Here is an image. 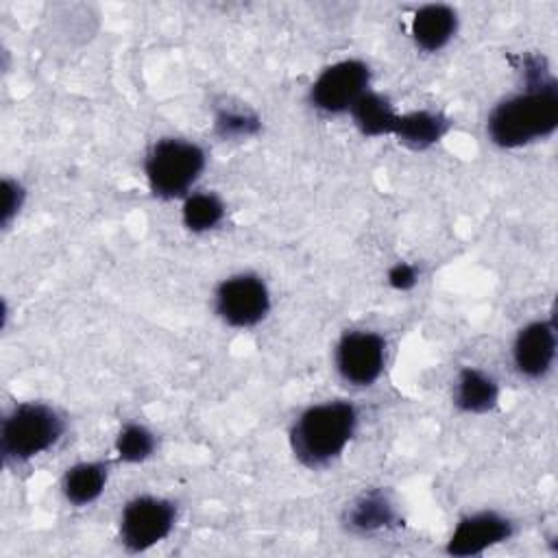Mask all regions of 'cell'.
<instances>
[{
  "mask_svg": "<svg viewBox=\"0 0 558 558\" xmlns=\"http://www.w3.org/2000/svg\"><path fill=\"white\" fill-rule=\"evenodd\" d=\"M397 510L386 493L368 490L355 497L342 517V523L353 534H375L397 523Z\"/></svg>",
  "mask_w": 558,
  "mask_h": 558,
  "instance_id": "obj_11",
  "label": "cell"
},
{
  "mask_svg": "<svg viewBox=\"0 0 558 558\" xmlns=\"http://www.w3.org/2000/svg\"><path fill=\"white\" fill-rule=\"evenodd\" d=\"M4 207H2V225H9V220L20 211L24 203V187L17 181L4 179Z\"/></svg>",
  "mask_w": 558,
  "mask_h": 558,
  "instance_id": "obj_20",
  "label": "cell"
},
{
  "mask_svg": "<svg viewBox=\"0 0 558 558\" xmlns=\"http://www.w3.org/2000/svg\"><path fill=\"white\" fill-rule=\"evenodd\" d=\"M157 438L142 423H126L116 436V453L122 462L137 464L155 453Z\"/></svg>",
  "mask_w": 558,
  "mask_h": 558,
  "instance_id": "obj_18",
  "label": "cell"
},
{
  "mask_svg": "<svg viewBox=\"0 0 558 558\" xmlns=\"http://www.w3.org/2000/svg\"><path fill=\"white\" fill-rule=\"evenodd\" d=\"M499 401V384L482 368L466 366L456 375L453 403L466 414H486Z\"/></svg>",
  "mask_w": 558,
  "mask_h": 558,
  "instance_id": "obj_14",
  "label": "cell"
},
{
  "mask_svg": "<svg viewBox=\"0 0 558 558\" xmlns=\"http://www.w3.org/2000/svg\"><path fill=\"white\" fill-rule=\"evenodd\" d=\"M512 534H514V523L508 517L495 510H480L458 521V525L453 527L445 545V551L456 558L480 556L486 549H493L510 541Z\"/></svg>",
  "mask_w": 558,
  "mask_h": 558,
  "instance_id": "obj_9",
  "label": "cell"
},
{
  "mask_svg": "<svg viewBox=\"0 0 558 558\" xmlns=\"http://www.w3.org/2000/svg\"><path fill=\"white\" fill-rule=\"evenodd\" d=\"M207 163L203 146L183 137L157 140L144 159V172L150 192L157 198H185L201 179Z\"/></svg>",
  "mask_w": 558,
  "mask_h": 558,
  "instance_id": "obj_4",
  "label": "cell"
},
{
  "mask_svg": "<svg viewBox=\"0 0 558 558\" xmlns=\"http://www.w3.org/2000/svg\"><path fill=\"white\" fill-rule=\"evenodd\" d=\"M357 429V410L351 401L331 399L305 408L290 427V449L307 469L331 464Z\"/></svg>",
  "mask_w": 558,
  "mask_h": 558,
  "instance_id": "obj_2",
  "label": "cell"
},
{
  "mask_svg": "<svg viewBox=\"0 0 558 558\" xmlns=\"http://www.w3.org/2000/svg\"><path fill=\"white\" fill-rule=\"evenodd\" d=\"M65 432L63 416L48 403L26 401L13 405L2 418L0 451L4 462L22 464L52 449Z\"/></svg>",
  "mask_w": 558,
  "mask_h": 558,
  "instance_id": "obj_3",
  "label": "cell"
},
{
  "mask_svg": "<svg viewBox=\"0 0 558 558\" xmlns=\"http://www.w3.org/2000/svg\"><path fill=\"white\" fill-rule=\"evenodd\" d=\"M371 68L360 59H342L327 65L310 87V102L314 109L338 116L349 113L351 107L368 92Z\"/></svg>",
  "mask_w": 558,
  "mask_h": 558,
  "instance_id": "obj_7",
  "label": "cell"
},
{
  "mask_svg": "<svg viewBox=\"0 0 558 558\" xmlns=\"http://www.w3.org/2000/svg\"><path fill=\"white\" fill-rule=\"evenodd\" d=\"M214 310L229 327H255L270 312L268 286L253 272L231 275L218 283L214 292Z\"/></svg>",
  "mask_w": 558,
  "mask_h": 558,
  "instance_id": "obj_6",
  "label": "cell"
},
{
  "mask_svg": "<svg viewBox=\"0 0 558 558\" xmlns=\"http://www.w3.org/2000/svg\"><path fill=\"white\" fill-rule=\"evenodd\" d=\"M259 118L240 109H220L216 113V133L225 140L248 137L259 131Z\"/></svg>",
  "mask_w": 558,
  "mask_h": 558,
  "instance_id": "obj_19",
  "label": "cell"
},
{
  "mask_svg": "<svg viewBox=\"0 0 558 558\" xmlns=\"http://www.w3.org/2000/svg\"><path fill=\"white\" fill-rule=\"evenodd\" d=\"M556 360V325L551 318L523 325L512 342V364L527 379L545 377Z\"/></svg>",
  "mask_w": 558,
  "mask_h": 558,
  "instance_id": "obj_10",
  "label": "cell"
},
{
  "mask_svg": "<svg viewBox=\"0 0 558 558\" xmlns=\"http://www.w3.org/2000/svg\"><path fill=\"white\" fill-rule=\"evenodd\" d=\"M456 31L458 15L447 4H425L414 13L410 22V35L414 44L425 52H436L445 48Z\"/></svg>",
  "mask_w": 558,
  "mask_h": 558,
  "instance_id": "obj_12",
  "label": "cell"
},
{
  "mask_svg": "<svg viewBox=\"0 0 558 558\" xmlns=\"http://www.w3.org/2000/svg\"><path fill=\"white\" fill-rule=\"evenodd\" d=\"M418 275H416V268L410 266V264H395L390 270H388V283L397 290H410L414 283H416Z\"/></svg>",
  "mask_w": 558,
  "mask_h": 558,
  "instance_id": "obj_21",
  "label": "cell"
},
{
  "mask_svg": "<svg viewBox=\"0 0 558 558\" xmlns=\"http://www.w3.org/2000/svg\"><path fill=\"white\" fill-rule=\"evenodd\" d=\"M449 131V120L429 109L397 113L392 124V137H397L403 146L412 150H425L434 144H438Z\"/></svg>",
  "mask_w": 558,
  "mask_h": 558,
  "instance_id": "obj_13",
  "label": "cell"
},
{
  "mask_svg": "<svg viewBox=\"0 0 558 558\" xmlns=\"http://www.w3.org/2000/svg\"><path fill=\"white\" fill-rule=\"evenodd\" d=\"M351 118L362 135L366 137H381L392 133V124L397 118V111L392 109L390 100L377 92H366L353 107Z\"/></svg>",
  "mask_w": 558,
  "mask_h": 558,
  "instance_id": "obj_16",
  "label": "cell"
},
{
  "mask_svg": "<svg viewBox=\"0 0 558 558\" xmlns=\"http://www.w3.org/2000/svg\"><path fill=\"white\" fill-rule=\"evenodd\" d=\"M177 523V506L155 495L133 497L120 514L118 536L126 551H146L170 536Z\"/></svg>",
  "mask_w": 558,
  "mask_h": 558,
  "instance_id": "obj_5",
  "label": "cell"
},
{
  "mask_svg": "<svg viewBox=\"0 0 558 558\" xmlns=\"http://www.w3.org/2000/svg\"><path fill=\"white\" fill-rule=\"evenodd\" d=\"M225 218V203L214 192L187 194L181 209L183 227L192 233H205L216 229Z\"/></svg>",
  "mask_w": 558,
  "mask_h": 558,
  "instance_id": "obj_17",
  "label": "cell"
},
{
  "mask_svg": "<svg viewBox=\"0 0 558 558\" xmlns=\"http://www.w3.org/2000/svg\"><path fill=\"white\" fill-rule=\"evenodd\" d=\"M333 362L347 384L355 388L373 386L386 366V340L371 329L347 331L336 344Z\"/></svg>",
  "mask_w": 558,
  "mask_h": 558,
  "instance_id": "obj_8",
  "label": "cell"
},
{
  "mask_svg": "<svg viewBox=\"0 0 558 558\" xmlns=\"http://www.w3.org/2000/svg\"><path fill=\"white\" fill-rule=\"evenodd\" d=\"M109 480L105 462H76L61 477V493L72 506H89L96 501Z\"/></svg>",
  "mask_w": 558,
  "mask_h": 558,
  "instance_id": "obj_15",
  "label": "cell"
},
{
  "mask_svg": "<svg viewBox=\"0 0 558 558\" xmlns=\"http://www.w3.org/2000/svg\"><path fill=\"white\" fill-rule=\"evenodd\" d=\"M558 126V83L532 57L525 65V89L504 98L486 120V133L499 148H521L549 137Z\"/></svg>",
  "mask_w": 558,
  "mask_h": 558,
  "instance_id": "obj_1",
  "label": "cell"
}]
</instances>
